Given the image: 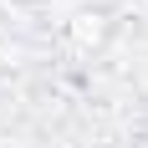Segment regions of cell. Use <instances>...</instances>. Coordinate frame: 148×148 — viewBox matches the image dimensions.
<instances>
[{"mask_svg":"<svg viewBox=\"0 0 148 148\" xmlns=\"http://www.w3.org/2000/svg\"><path fill=\"white\" fill-rule=\"evenodd\" d=\"M61 36H66V46H72L77 56H97V51L112 41V10H107V5H82V10L66 15Z\"/></svg>","mask_w":148,"mask_h":148,"instance_id":"6da1fadb","label":"cell"},{"mask_svg":"<svg viewBox=\"0 0 148 148\" xmlns=\"http://www.w3.org/2000/svg\"><path fill=\"white\" fill-rule=\"evenodd\" d=\"M118 15H128V21H148V0H118Z\"/></svg>","mask_w":148,"mask_h":148,"instance_id":"7a4b0ae2","label":"cell"}]
</instances>
